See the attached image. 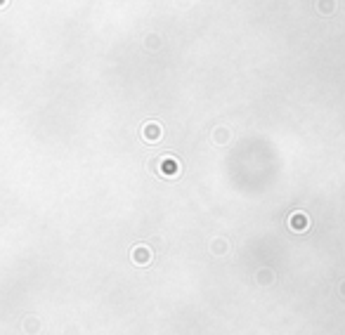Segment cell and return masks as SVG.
<instances>
[{
  "label": "cell",
  "instance_id": "obj_1",
  "mask_svg": "<svg viewBox=\"0 0 345 335\" xmlns=\"http://www.w3.org/2000/svg\"><path fill=\"white\" fill-rule=\"evenodd\" d=\"M161 137H164V127H161V123H156V120H147L145 125H142V139H145V142L154 144V142H159Z\"/></svg>",
  "mask_w": 345,
  "mask_h": 335
},
{
  "label": "cell",
  "instance_id": "obj_2",
  "mask_svg": "<svg viewBox=\"0 0 345 335\" xmlns=\"http://www.w3.org/2000/svg\"><path fill=\"white\" fill-rule=\"evenodd\" d=\"M152 248L145 243H137L133 250H130V257H133V262L137 264V267H147V264L152 262Z\"/></svg>",
  "mask_w": 345,
  "mask_h": 335
},
{
  "label": "cell",
  "instance_id": "obj_3",
  "mask_svg": "<svg viewBox=\"0 0 345 335\" xmlns=\"http://www.w3.org/2000/svg\"><path fill=\"white\" fill-rule=\"evenodd\" d=\"M289 229H293V231H308L310 229V218L308 215H305V213H293V215H291L289 218Z\"/></svg>",
  "mask_w": 345,
  "mask_h": 335
},
{
  "label": "cell",
  "instance_id": "obj_4",
  "mask_svg": "<svg viewBox=\"0 0 345 335\" xmlns=\"http://www.w3.org/2000/svg\"><path fill=\"white\" fill-rule=\"evenodd\" d=\"M161 172L168 175V177H175V175H180V163H177L172 156H164V161H161Z\"/></svg>",
  "mask_w": 345,
  "mask_h": 335
},
{
  "label": "cell",
  "instance_id": "obj_5",
  "mask_svg": "<svg viewBox=\"0 0 345 335\" xmlns=\"http://www.w3.org/2000/svg\"><path fill=\"white\" fill-rule=\"evenodd\" d=\"M274 279H277V276H274L272 269H260V272L255 274V281H258L260 286H270V283H274Z\"/></svg>",
  "mask_w": 345,
  "mask_h": 335
},
{
  "label": "cell",
  "instance_id": "obj_6",
  "mask_svg": "<svg viewBox=\"0 0 345 335\" xmlns=\"http://www.w3.org/2000/svg\"><path fill=\"white\" fill-rule=\"evenodd\" d=\"M38 331H40V321H38V317H26V321H24V333L36 335Z\"/></svg>",
  "mask_w": 345,
  "mask_h": 335
},
{
  "label": "cell",
  "instance_id": "obj_7",
  "mask_svg": "<svg viewBox=\"0 0 345 335\" xmlns=\"http://www.w3.org/2000/svg\"><path fill=\"white\" fill-rule=\"evenodd\" d=\"M227 250H229V245H227L225 238H215V241L210 243V253H213V255H225Z\"/></svg>",
  "mask_w": 345,
  "mask_h": 335
},
{
  "label": "cell",
  "instance_id": "obj_8",
  "mask_svg": "<svg viewBox=\"0 0 345 335\" xmlns=\"http://www.w3.org/2000/svg\"><path fill=\"white\" fill-rule=\"evenodd\" d=\"M336 9V2L334 0H319V12L322 14H331Z\"/></svg>",
  "mask_w": 345,
  "mask_h": 335
},
{
  "label": "cell",
  "instance_id": "obj_9",
  "mask_svg": "<svg viewBox=\"0 0 345 335\" xmlns=\"http://www.w3.org/2000/svg\"><path fill=\"white\" fill-rule=\"evenodd\" d=\"M213 139H215L218 144H225V142H227V139H229V132H227V130H225V127H218V130L213 132Z\"/></svg>",
  "mask_w": 345,
  "mask_h": 335
},
{
  "label": "cell",
  "instance_id": "obj_10",
  "mask_svg": "<svg viewBox=\"0 0 345 335\" xmlns=\"http://www.w3.org/2000/svg\"><path fill=\"white\" fill-rule=\"evenodd\" d=\"M341 295H345V281L341 283Z\"/></svg>",
  "mask_w": 345,
  "mask_h": 335
}]
</instances>
